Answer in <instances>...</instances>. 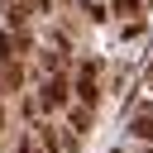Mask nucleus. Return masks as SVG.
Here are the masks:
<instances>
[{
  "mask_svg": "<svg viewBox=\"0 0 153 153\" xmlns=\"http://www.w3.org/2000/svg\"><path fill=\"white\" fill-rule=\"evenodd\" d=\"M76 96H81V105H91V100H96V67H91V62L81 67V81H76Z\"/></svg>",
  "mask_w": 153,
  "mask_h": 153,
  "instance_id": "1",
  "label": "nucleus"
},
{
  "mask_svg": "<svg viewBox=\"0 0 153 153\" xmlns=\"http://www.w3.org/2000/svg\"><path fill=\"white\" fill-rule=\"evenodd\" d=\"M43 105H48V110H57V105H67V86H62L57 76H53V81L43 86Z\"/></svg>",
  "mask_w": 153,
  "mask_h": 153,
  "instance_id": "2",
  "label": "nucleus"
},
{
  "mask_svg": "<svg viewBox=\"0 0 153 153\" xmlns=\"http://www.w3.org/2000/svg\"><path fill=\"white\" fill-rule=\"evenodd\" d=\"M129 134H139V139H148V148H153V110H143V115H134V124H129Z\"/></svg>",
  "mask_w": 153,
  "mask_h": 153,
  "instance_id": "3",
  "label": "nucleus"
},
{
  "mask_svg": "<svg viewBox=\"0 0 153 153\" xmlns=\"http://www.w3.org/2000/svg\"><path fill=\"white\" fill-rule=\"evenodd\" d=\"M14 57H19V53H14V33H10V29H0V67H10Z\"/></svg>",
  "mask_w": 153,
  "mask_h": 153,
  "instance_id": "4",
  "label": "nucleus"
},
{
  "mask_svg": "<svg viewBox=\"0 0 153 153\" xmlns=\"http://www.w3.org/2000/svg\"><path fill=\"white\" fill-rule=\"evenodd\" d=\"M19 81H24V72H19L14 62H10V67H0V86H5V91H19Z\"/></svg>",
  "mask_w": 153,
  "mask_h": 153,
  "instance_id": "5",
  "label": "nucleus"
},
{
  "mask_svg": "<svg viewBox=\"0 0 153 153\" xmlns=\"http://www.w3.org/2000/svg\"><path fill=\"white\" fill-rule=\"evenodd\" d=\"M86 124H91V110H72V129H76V134H81V129H86Z\"/></svg>",
  "mask_w": 153,
  "mask_h": 153,
  "instance_id": "6",
  "label": "nucleus"
},
{
  "mask_svg": "<svg viewBox=\"0 0 153 153\" xmlns=\"http://www.w3.org/2000/svg\"><path fill=\"white\" fill-rule=\"evenodd\" d=\"M19 153H38V148H33V139H19Z\"/></svg>",
  "mask_w": 153,
  "mask_h": 153,
  "instance_id": "7",
  "label": "nucleus"
},
{
  "mask_svg": "<svg viewBox=\"0 0 153 153\" xmlns=\"http://www.w3.org/2000/svg\"><path fill=\"white\" fill-rule=\"evenodd\" d=\"M115 5H120V10H134V0H115Z\"/></svg>",
  "mask_w": 153,
  "mask_h": 153,
  "instance_id": "8",
  "label": "nucleus"
},
{
  "mask_svg": "<svg viewBox=\"0 0 153 153\" xmlns=\"http://www.w3.org/2000/svg\"><path fill=\"white\" fill-rule=\"evenodd\" d=\"M0 129H5V105H0Z\"/></svg>",
  "mask_w": 153,
  "mask_h": 153,
  "instance_id": "9",
  "label": "nucleus"
},
{
  "mask_svg": "<svg viewBox=\"0 0 153 153\" xmlns=\"http://www.w3.org/2000/svg\"><path fill=\"white\" fill-rule=\"evenodd\" d=\"M148 153H153V148H148Z\"/></svg>",
  "mask_w": 153,
  "mask_h": 153,
  "instance_id": "10",
  "label": "nucleus"
}]
</instances>
